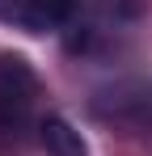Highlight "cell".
Instances as JSON below:
<instances>
[{
    "mask_svg": "<svg viewBox=\"0 0 152 156\" xmlns=\"http://www.w3.org/2000/svg\"><path fill=\"white\" fill-rule=\"evenodd\" d=\"M38 93V80L21 55H0V131L13 135L30 118V101Z\"/></svg>",
    "mask_w": 152,
    "mask_h": 156,
    "instance_id": "obj_1",
    "label": "cell"
},
{
    "mask_svg": "<svg viewBox=\"0 0 152 156\" xmlns=\"http://www.w3.org/2000/svg\"><path fill=\"white\" fill-rule=\"evenodd\" d=\"M38 135H42V148H47L51 156H89L80 131H76L68 118H59V114H47L42 127H38Z\"/></svg>",
    "mask_w": 152,
    "mask_h": 156,
    "instance_id": "obj_2",
    "label": "cell"
},
{
    "mask_svg": "<svg viewBox=\"0 0 152 156\" xmlns=\"http://www.w3.org/2000/svg\"><path fill=\"white\" fill-rule=\"evenodd\" d=\"M76 13V0H25V30H59Z\"/></svg>",
    "mask_w": 152,
    "mask_h": 156,
    "instance_id": "obj_3",
    "label": "cell"
},
{
    "mask_svg": "<svg viewBox=\"0 0 152 156\" xmlns=\"http://www.w3.org/2000/svg\"><path fill=\"white\" fill-rule=\"evenodd\" d=\"M0 21L25 26V0H0Z\"/></svg>",
    "mask_w": 152,
    "mask_h": 156,
    "instance_id": "obj_4",
    "label": "cell"
}]
</instances>
